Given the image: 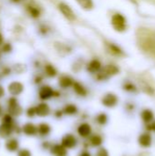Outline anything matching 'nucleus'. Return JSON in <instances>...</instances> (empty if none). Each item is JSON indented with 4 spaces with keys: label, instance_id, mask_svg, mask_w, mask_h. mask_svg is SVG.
<instances>
[{
    "label": "nucleus",
    "instance_id": "b1692460",
    "mask_svg": "<svg viewBox=\"0 0 155 156\" xmlns=\"http://www.w3.org/2000/svg\"><path fill=\"white\" fill-rule=\"evenodd\" d=\"M80 5L81 7H83L84 9H91L93 7V2L92 0H76Z\"/></svg>",
    "mask_w": 155,
    "mask_h": 156
},
{
    "label": "nucleus",
    "instance_id": "39448f33",
    "mask_svg": "<svg viewBox=\"0 0 155 156\" xmlns=\"http://www.w3.org/2000/svg\"><path fill=\"white\" fill-rule=\"evenodd\" d=\"M138 144L143 148H150L153 144V136L149 132L143 133L138 138Z\"/></svg>",
    "mask_w": 155,
    "mask_h": 156
},
{
    "label": "nucleus",
    "instance_id": "4c0bfd02",
    "mask_svg": "<svg viewBox=\"0 0 155 156\" xmlns=\"http://www.w3.org/2000/svg\"><path fill=\"white\" fill-rule=\"evenodd\" d=\"M0 112H1V106H0Z\"/></svg>",
    "mask_w": 155,
    "mask_h": 156
},
{
    "label": "nucleus",
    "instance_id": "f8f14e48",
    "mask_svg": "<svg viewBox=\"0 0 155 156\" xmlns=\"http://www.w3.org/2000/svg\"><path fill=\"white\" fill-rule=\"evenodd\" d=\"M59 9H60V11H61V13H62L69 20H74V18H75V14L73 13V11L71 10V8H70L68 5L61 3V4L59 5Z\"/></svg>",
    "mask_w": 155,
    "mask_h": 156
},
{
    "label": "nucleus",
    "instance_id": "393cba45",
    "mask_svg": "<svg viewBox=\"0 0 155 156\" xmlns=\"http://www.w3.org/2000/svg\"><path fill=\"white\" fill-rule=\"evenodd\" d=\"M95 156H110V153L106 148L100 147L95 153Z\"/></svg>",
    "mask_w": 155,
    "mask_h": 156
},
{
    "label": "nucleus",
    "instance_id": "2eb2a0df",
    "mask_svg": "<svg viewBox=\"0 0 155 156\" xmlns=\"http://www.w3.org/2000/svg\"><path fill=\"white\" fill-rule=\"evenodd\" d=\"M23 132L25 134H26L28 136H34L37 133V127L35 124L28 122L23 126Z\"/></svg>",
    "mask_w": 155,
    "mask_h": 156
},
{
    "label": "nucleus",
    "instance_id": "c756f323",
    "mask_svg": "<svg viewBox=\"0 0 155 156\" xmlns=\"http://www.w3.org/2000/svg\"><path fill=\"white\" fill-rule=\"evenodd\" d=\"M17 156H31V153L26 149H22V150L19 151Z\"/></svg>",
    "mask_w": 155,
    "mask_h": 156
},
{
    "label": "nucleus",
    "instance_id": "f704fd0d",
    "mask_svg": "<svg viewBox=\"0 0 155 156\" xmlns=\"http://www.w3.org/2000/svg\"><path fill=\"white\" fill-rule=\"evenodd\" d=\"M4 93H5V90H4L3 87H2V86H0V98H1V97H3Z\"/></svg>",
    "mask_w": 155,
    "mask_h": 156
},
{
    "label": "nucleus",
    "instance_id": "e433bc0d",
    "mask_svg": "<svg viewBox=\"0 0 155 156\" xmlns=\"http://www.w3.org/2000/svg\"><path fill=\"white\" fill-rule=\"evenodd\" d=\"M14 1H16V2H18V1H20V0H14Z\"/></svg>",
    "mask_w": 155,
    "mask_h": 156
},
{
    "label": "nucleus",
    "instance_id": "0eeeda50",
    "mask_svg": "<svg viewBox=\"0 0 155 156\" xmlns=\"http://www.w3.org/2000/svg\"><path fill=\"white\" fill-rule=\"evenodd\" d=\"M50 153L54 156H68V149H66L61 144H57L50 146Z\"/></svg>",
    "mask_w": 155,
    "mask_h": 156
},
{
    "label": "nucleus",
    "instance_id": "423d86ee",
    "mask_svg": "<svg viewBox=\"0 0 155 156\" xmlns=\"http://www.w3.org/2000/svg\"><path fill=\"white\" fill-rule=\"evenodd\" d=\"M8 110H9V113L11 115H20L22 112V109L21 107L18 105L17 101L15 98H10L8 101Z\"/></svg>",
    "mask_w": 155,
    "mask_h": 156
},
{
    "label": "nucleus",
    "instance_id": "412c9836",
    "mask_svg": "<svg viewBox=\"0 0 155 156\" xmlns=\"http://www.w3.org/2000/svg\"><path fill=\"white\" fill-rule=\"evenodd\" d=\"M72 86H73L74 91H75L78 95H79V96H86V95H87V90H86V89H85L80 83H79V82H74Z\"/></svg>",
    "mask_w": 155,
    "mask_h": 156
},
{
    "label": "nucleus",
    "instance_id": "4be33fe9",
    "mask_svg": "<svg viewBox=\"0 0 155 156\" xmlns=\"http://www.w3.org/2000/svg\"><path fill=\"white\" fill-rule=\"evenodd\" d=\"M100 63L98 60H92L88 66V70L90 73H96L100 70Z\"/></svg>",
    "mask_w": 155,
    "mask_h": 156
},
{
    "label": "nucleus",
    "instance_id": "a878e982",
    "mask_svg": "<svg viewBox=\"0 0 155 156\" xmlns=\"http://www.w3.org/2000/svg\"><path fill=\"white\" fill-rule=\"evenodd\" d=\"M46 72H47V74L49 76V77H54L55 75H56V69L52 67V66H50V65H48L47 67H46Z\"/></svg>",
    "mask_w": 155,
    "mask_h": 156
},
{
    "label": "nucleus",
    "instance_id": "f03ea898",
    "mask_svg": "<svg viewBox=\"0 0 155 156\" xmlns=\"http://www.w3.org/2000/svg\"><path fill=\"white\" fill-rule=\"evenodd\" d=\"M111 24L117 31H123L126 28V20L121 14L113 15L111 18Z\"/></svg>",
    "mask_w": 155,
    "mask_h": 156
},
{
    "label": "nucleus",
    "instance_id": "bb28decb",
    "mask_svg": "<svg viewBox=\"0 0 155 156\" xmlns=\"http://www.w3.org/2000/svg\"><path fill=\"white\" fill-rule=\"evenodd\" d=\"M28 11H29L30 15L34 17H37L39 16V10L34 6H28Z\"/></svg>",
    "mask_w": 155,
    "mask_h": 156
},
{
    "label": "nucleus",
    "instance_id": "f257e3e1",
    "mask_svg": "<svg viewBox=\"0 0 155 156\" xmlns=\"http://www.w3.org/2000/svg\"><path fill=\"white\" fill-rule=\"evenodd\" d=\"M61 144L68 150H72L76 148L79 144V141L77 137L72 133L65 134L61 139Z\"/></svg>",
    "mask_w": 155,
    "mask_h": 156
},
{
    "label": "nucleus",
    "instance_id": "dca6fc26",
    "mask_svg": "<svg viewBox=\"0 0 155 156\" xmlns=\"http://www.w3.org/2000/svg\"><path fill=\"white\" fill-rule=\"evenodd\" d=\"M63 113L66 114V115H69V116H73V115H76L79 112V109L78 107L75 105V104H67L64 106L63 110H62Z\"/></svg>",
    "mask_w": 155,
    "mask_h": 156
},
{
    "label": "nucleus",
    "instance_id": "cd10ccee",
    "mask_svg": "<svg viewBox=\"0 0 155 156\" xmlns=\"http://www.w3.org/2000/svg\"><path fill=\"white\" fill-rule=\"evenodd\" d=\"M3 123H6V124H12L13 123V118L11 117L10 114H6L3 117Z\"/></svg>",
    "mask_w": 155,
    "mask_h": 156
},
{
    "label": "nucleus",
    "instance_id": "72a5a7b5",
    "mask_svg": "<svg viewBox=\"0 0 155 156\" xmlns=\"http://www.w3.org/2000/svg\"><path fill=\"white\" fill-rule=\"evenodd\" d=\"M63 114H64V113H63L62 111H57L56 113H55V116H56L57 118H61V116H62Z\"/></svg>",
    "mask_w": 155,
    "mask_h": 156
},
{
    "label": "nucleus",
    "instance_id": "9b49d317",
    "mask_svg": "<svg viewBox=\"0 0 155 156\" xmlns=\"http://www.w3.org/2000/svg\"><path fill=\"white\" fill-rule=\"evenodd\" d=\"M36 112L39 117H47L50 113V108L47 103H39L36 107Z\"/></svg>",
    "mask_w": 155,
    "mask_h": 156
},
{
    "label": "nucleus",
    "instance_id": "7ed1b4c3",
    "mask_svg": "<svg viewBox=\"0 0 155 156\" xmlns=\"http://www.w3.org/2000/svg\"><path fill=\"white\" fill-rule=\"evenodd\" d=\"M77 133L79 136L83 139L90 138L92 134V127L88 122H81L77 128Z\"/></svg>",
    "mask_w": 155,
    "mask_h": 156
},
{
    "label": "nucleus",
    "instance_id": "7c9ffc66",
    "mask_svg": "<svg viewBox=\"0 0 155 156\" xmlns=\"http://www.w3.org/2000/svg\"><path fill=\"white\" fill-rule=\"evenodd\" d=\"M146 127H148V131H152V132L155 133V120L152 123L146 124Z\"/></svg>",
    "mask_w": 155,
    "mask_h": 156
},
{
    "label": "nucleus",
    "instance_id": "a211bd4d",
    "mask_svg": "<svg viewBox=\"0 0 155 156\" xmlns=\"http://www.w3.org/2000/svg\"><path fill=\"white\" fill-rule=\"evenodd\" d=\"M51 132V127L46 122H42L37 126V133L41 136H48Z\"/></svg>",
    "mask_w": 155,
    "mask_h": 156
},
{
    "label": "nucleus",
    "instance_id": "473e14b6",
    "mask_svg": "<svg viewBox=\"0 0 155 156\" xmlns=\"http://www.w3.org/2000/svg\"><path fill=\"white\" fill-rule=\"evenodd\" d=\"M79 156H92V155H91V154H90L89 151L84 150V151H82V152H80V153H79Z\"/></svg>",
    "mask_w": 155,
    "mask_h": 156
},
{
    "label": "nucleus",
    "instance_id": "6ab92c4d",
    "mask_svg": "<svg viewBox=\"0 0 155 156\" xmlns=\"http://www.w3.org/2000/svg\"><path fill=\"white\" fill-rule=\"evenodd\" d=\"M95 122H96L99 125L104 126V125H106V124L108 123V122H109V117H108V115H107L105 112H100V113H99V114L95 117Z\"/></svg>",
    "mask_w": 155,
    "mask_h": 156
},
{
    "label": "nucleus",
    "instance_id": "aec40b11",
    "mask_svg": "<svg viewBox=\"0 0 155 156\" xmlns=\"http://www.w3.org/2000/svg\"><path fill=\"white\" fill-rule=\"evenodd\" d=\"M58 83H59V86H60L61 88L67 89V88H69L70 86H72L74 82L72 81V80H71L69 77L64 76V77H61V78H60Z\"/></svg>",
    "mask_w": 155,
    "mask_h": 156
},
{
    "label": "nucleus",
    "instance_id": "c85d7f7f",
    "mask_svg": "<svg viewBox=\"0 0 155 156\" xmlns=\"http://www.w3.org/2000/svg\"><path fill=\"white\" fill-rule=\"evenodd\" d=\"M26 115L28 117H34L35 115H37V112H36V107H31L29 108L27 111H26Z\"/></svg>",
    "mask_w": 155,
    "mask_h": 156
},
{
    "label": "nucleus",
    "instance_id": "c9c22d12",
    "mask_svg": "<svg viewBox=\"0 0 155 156\" xmlns=\"http://www.w3.org/2000/svg\"><path fill=\"white\" fill-rule=\"evenodd\" d=\"M2 42H3V37H2V35L0 34V45L2 44Z\"/></svg>",
    "mask_w": 155,
    "mask_h": 156
},
{
    "label": "nucleus",
    "instance_id": "5701e85b",
    "mask_svg": "<svg viewBox=\"0 0 155 156\" xmlns=\"http://www.w3.org/2000/svg\"><path fill=\"white\" fill-rule=\"evenodd\" d=\"M5 147L9 152H15L18 148V142L16 139H11L6 143Z\"/></svg>",
    "mask_w": 155,
    "mask_h": 156
},
{
    "label": "nucleus",
    "instance_id": "6e6552de",
    "mask_svg": "<svg viewBox=\"0 0 155 156\" xmlns=\"http://www.w3.org/2000/svg\"><path fill=\"white\" fill-rule=\"evenodd\" d=\"M141 118L145 124H149L154 121V113L150 109H144L141 112Z\"/></svg>",
    "mask_w": 155,
    "mask_h": 156
},
{
    "label": "nucleus",
    "instance_id": "1a4fd4ad",
    "mask_svg": "<svg viewBox=\"0 0 155 156\" xmlns=\"http://www.w3.org/2000/svg\"><path fill=\"white\" fill-rule=\"evenodd\" d=\"M39 98L41 100H48L51 97L54 96L55 91L53 90V89L49 86H43L40 90H39Z\"/></svg>",
    "mask_w": 155,
    "mask_h": 156
},
{
    "label": "nucleus",
    "instance_id": "2f4dec72",
    "mask_svg": "<svg viewBox=\"0 0 155 156\" xmlns=\"http://www.w3.org/2000/svg\"><path fill=\"white\" fill-rule=\"evenodd\" d=\"M124 89H125L126 90H129V91L135 90V88H134V86H133V85H130V84H127V85H125V86H124Z\"/></svg>",
    "mask_w": 155,
    "mask_h": 156
},
{
    "label": "nucleus",
    "instance_id": "f3484780",
    "mask_svg": "<svg viewBox=\"0 0 155 156\" xmlns=\"http://www.w3.org/2000/svg\"><path fill=\"white\" fill-rule=\"evenodd\" d=\"M13 131L12 128V124H6V123H3L0 126V137L2 138H6L8 137L11 133Z\"/></svg>",
    "mask_w": 155,
    "mask_h": 156
},
{
    "label": "nucleus",
    "instance_id": "9d476101",
    "mask_svg": "<svg viewBox=\"0 0 155 156\" xmlns=\"http://www.w3.org/2000/svg\"><path fill=\"white\" fill-rule=\"evenodd\" d=\"M118 72V69L115 66H107L103 69V70L100 73L99 79L100 80H104L108 78L109 76L114 75Z\"/></svg>",
    "mask_w": 155,
    "mask_h": 156
},
{
    "label": "nucleus",
    "instance_id": "4468645a",
    "mask_svg": "<svg viewBox=\"0 0 155 156\" xmlns=\"http://www.w3.org/2000/svg\"><path fill=\"white\" fill-rule=\"evenodd\" d=\"M89 144L95 148H100L103 144V138L100 134H91L90 137Z\"/></svg>",
    "mask_w": 155,
    "mask_h": 156
},
{
    "label": "nucleus",
    "instance_id": "ddd939ff",
    "mask_svg": "<svg viewBox=\"0 0 155 156\" xmlns=\"http://www.w3.org/2000/svg\"><path fill=\"white\" fill-rule=\"evenodd\" d=\"M23 89H24L23 85L20 82H16V81L10 83V85L8 86V90L12 95L20 94L23 91Z\"/></svg>",
    "mask_w": 155,
    "mask_h": 156
},
{
    "label": "nucleus",
    "instance_id": "20e7f679",
    "mask_svg": "<svg viewBox=\"0 0 155 156\" xmlns=\"http://www.w3.org/2000/svg\"><path fill=\"white\" fill-rule=\"evenodd\" d=\"M118 102H119V99L113 93H107L106 95L103 96L101 100V103L103 104V106L107 108H113L118 104Z\"/></svg>",
    "mask_w": 155,
    "mask_h": 156
}]
</instances>
